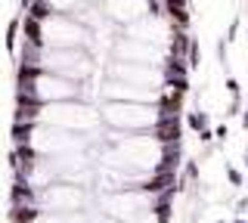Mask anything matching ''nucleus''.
<instances>
[{"mask_svg": "<svg viewBox=\"0 0 248 223\" xmlns=\"http://www.w3.org/2000/svg\"><path fill=\"white\" fill-rule=\"evenodd\" d=\"M189 0H22L10 223H170Z\"/></svg>", "mask_w": 248, "mask_h": 223, "instance_id": "1", "label": "nucleus"}]
</instances>
